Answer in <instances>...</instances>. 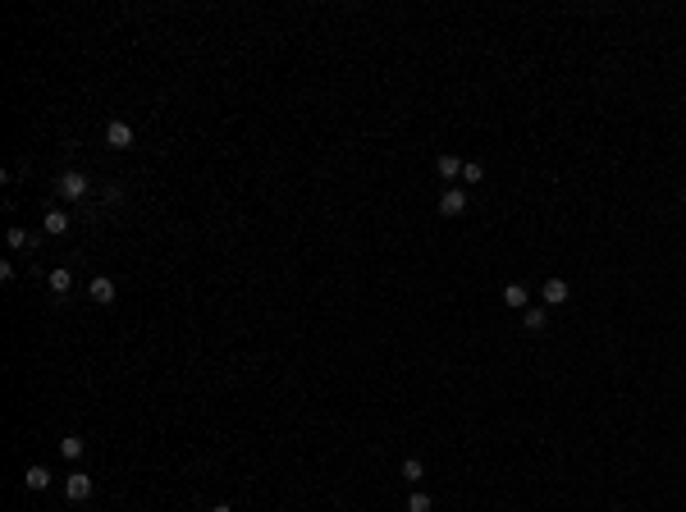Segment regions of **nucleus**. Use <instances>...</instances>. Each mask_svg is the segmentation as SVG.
I'll use <instances>...</instances> for the list:
<instances>
[{
  "mask_svg": "<svg viewBox=\"0 0 686 512\" xmlns=\"http://www.w3.org/2000/svg\"><path fill=\"white\" fill-rule=\"evenodd\" d=\"M55 197H60V201H78V197H88V174H83V170H65V174L55 179Z\"/></svg>",
  "mask_w": 686,
  "mask_h": 512,
  "instance_id": "1",
  "label": "nucleus"
},
{
  "mask_svg": "<svg viewBox=\"0 0 686 512\" xmlns=\"http://www.w3.org/2000/svg\"><path fill=\"white\" fill-rule=\"evenodd\" d=\"M65 494L74 503H83L92 494V476H88V471H69V476H65Z\"/></svg>",
  "mask_w": 686,
  "mask_h": 512,
  "instance_id": "2",
  "label": "nucleus"
},
{
  "mask_svg": "<svg viewBox=\"0 0 686 512\" xmlns=\"http://www.w3.org/2000/svg\"><path fill=\"white\" fill-rule=\"evenodd\" d=\"M106 147H115V151L133 147V129H129L124 119H110V124H106Z\"/></svg>",
  "mask_w": 686,
  "mask_h": 512,
  "instance_id": "3",
  "label": "nucleus"
},
{
  "mask_svg": "<svg viewBox=\"0 0 686 512\" xmlns=\"http://www.w3.org/2000/svg\"><path fill=\"white\" fill-rule=\"evenodd\" d=\"M88 293H92V302H97V306H110V302H115V279L97 274V279L88 283Z\"/></svg>",
  "mask_w": 686,
  "mask_h": 512,
  "instance_id": "4",
  "label": "nucleus"
},
{
  "mask_svg": "<svg viewBox=\"0 0 686 512\" xmlns=\"http://www.w3.org/2000/svg\"><path fill=\"white\" fill-rule=\"evenodd\" d=\"M467 210V192L462 188H448L444 197H439V215H462Z\"/></svg>",
  "mask_w": 686,
  "mask_h": 512,
  "instance_id": "5",
  "label": "nucleus"
},
{
  "mask_svg": "<svg viewBox=\"0 0 686 512\" xmlns=\"http://www.w3.org/2000/svg\"><path fill=\"white\" fill-rule=\"evenodd\" d=\"M540 297H545V306H563L567 302V283L563 279H549L545 288H540Z\"/></svg>",
  "mask_w": 686,
  "mask_h": 512,
  "instance_id": "6",
  "label": "nucleus"
},
{
  "mask_svg": "<svg viewBox=\"0 0 686 512\" xmlns=\"http://www.w3.org/2000/svg\"><path fill=\"white\" fill-rule=\"evenodd\" d=\"M69 224H74V220H69L65 210H46V220H42L46 233H69Z\"/></svg>",
  "mask_w": 686,
  "mask_h": 512,
  "instance_id": "7",
  "label": "nucleus"
},
{
  "mask_svg": "<svg viewBox=\"0 0 686 512\" xmlns=\"http://www.w3.org/2000/svg\"><path fill=\"white\" fill-rule=\"evenodd\" d=\"M522 325H526V329H531V334H540V329H545V325H549V316H545V306H526V311H522Z\"/></svg>",
  "mask_w": 686,
  "mask_h": 512,
  "instance_id": "8",
  "label": "nucleus"
},
{
  "mask_svg": "<svg viewBox=\"0 0 686 512\" xmlns=\"http://www.w3.org/2000/svg\"><path fill=\"white\" fill-rule=\"evenodd\" d=\"M83 448H88V444H83V439H78V435H65V439H60V458L78 462V458H83Z\"/></svg>",
  "mask_w": 686,
  "mask_h": 512,
  "instance_id": "9",
  "label": "nucleus"
},
{
  "mask_svg": "<svg viewBox=\"0 0 686 512\" xmlns=\"http://www.w3.org/2000/svg\"><path fill=\"white\" fill-rule=\"evenodd\" d=\"M435 170H439V179H462V160L457 156H439Z\"/></svg>",
  "mask_w": 686,
  "mask_h": 512,
  "instance_id": "10",
  "label": "nucleus"
},
{
  "mask_svg": "<svg viewBox=\"0 0 686 512\" xmlns=\"http://www.w3.org/2000/svg\"><path fill=\"white\" fill-rule=\"evenodd\" d=\"M526 297H531V293H526L522 283H508V288H503V302L517 306V311H526Z\"/></svg>",
  "mask_w": 686,
  "mask_h": 512,
  "instance_id": "11",
  "label": "nucleus"
},
{
  "mask_svg": "<svg viewBox=\"0 0 686 512\" xmlns=\"http://www.w3.org/2000/svg\"><path fill=\"white\" fill-rule=\"evenodd\" d=\"M51 288H55V293H60V297H65L69 288H74V274H69L65 265H60V270H51Z\"/></svg>",
  "mask_w": 686,
  "mask_h": 512,
  "instance_id": "12",
  "label": "nucleus"
},
{
  "mask_svg": "<svg viewBox=\"0 0 686 512\" xmlns=\"http://www.w3.org/2000/svg\"><path fill=\"white\" fill-rule=\"evenodd\" d=\"M23 480H28V490H46V485H51V471H46V467H28V476H23Z\"/></svg>",
  "mask_w": 686,
  "mask_h": 512,
  "instance_id": "13",
  "label": "nucleus"
},
{
  "mask_svg": "<svg viewBox=\"0 0 686 512\" xmlns=\"http://www.w3.org/2000/svg\"><path fill=\"white\" fill-rule=\"evenodd\" d=\"M403 480H407V485H421V480H425V467H421L416 458H407V462H403Z\"/></svg>",
  "mask_w": 686,
  "mask_h": 512,
  "instance_id": "14",
  "label": "nucleus"
},
{
  "mask_svg": "<svg viewBox=\"0 0 686 512\" xmlns=\"http://www.w3.org/2000/svg\"><path fill=\"white\" fill-rule=\"evenodd\" d=\"M10 247H37V233H28V229L14 224V229H10Z\"/></svg>",
  "mask_w": 686,
  "mask_h": 512,
  "instance_id": "15",
  "label": "nucleus"
},
{
  "mask_svg": "<svg viewBox=\"0 0 686 512\" xmlns=\"http://www.w3.org/2000/svg\"><path fill=\"white\" fill-rule=\"evenodd\" d=\"M480 179H485L480 160H462V183H480Z\"/></svg>",
  "mask_w": 686,
  "mask_h": 512,
  "instance_id": "16",
  "label": "nucleus"
},
{
  "mask_svg": "<svg viewBox=\"0 0 686 512\" xmlns=\"http://www.w3.org/2000/svg\"><path fill=\"white\" fill-rule=\"evenodd\" d=\"M407 512H430V494H421V490H416L412 499H407Z\"/></svg>",
  "mask_w": 686,
  "mask_h": 512,
  "instance_id": "17",
  "label": "nucleus"
},
{
  "mask_svg": "<svg viewBox=\"0 0 686 512\" xmlns=\"http://www.w3.org/2000/svg\"><path fill=\"white\" fill-rule=\"evenodd\" d=\"M211 512H234V508H229V503H215V508H211Z\"/></svg>",
  "mask_w": 686,
  "mask_h": 512,
  "instance_id": "18",
  "label": "nucleus"
}]
</instances>
